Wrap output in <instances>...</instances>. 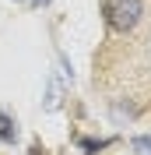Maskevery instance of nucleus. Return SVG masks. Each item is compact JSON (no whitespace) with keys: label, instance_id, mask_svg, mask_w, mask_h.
<instances>
[{"label":"nucleus","instance_id":"f257e3e1","mask_svg":"<svg viewBox=\"0 0 151 155\" xmlns=\"http://www.w3.org/2000/svg\"><path fill=\"white\" fill-rule=\"evenodd\" d=\"M102 18H105V25H109L113 32L127 35V32H133L137 25H141L144 4L141 0H105L102 4Z\"/></svg>","mask_w":151,"mask_h":155},{"label":"nucleus","instance_id":"f03ea898","mask_svg":"<svg viewBox=\"0 0 151 155\" xmlns=\"http://www.w3.org/2000/svg\"><path fill=\"white\" fill-rule=\"evenodd\" d=\"M14 137H18V124H14L7 113H0V141H7V145H11Z\"/></svg>","mask_w":151,"mask_h":155},{"label":"nucleus","instance_id":"7ed1b4c3","mask_svg":"<svg viewBox=\"0 0 151 155\" xmlns=\"http://www.w3.org/2000/svg\"><path fill=\"white\" fill-rule=\"evenodd\" d=\"M133 155H151V134L133 137Z\"/></svg>","mask_w":151,"mask_h":155},{"label":"nucleus","instance_id":"20e7f679","mask_svg":"<svg viewBox=\"0 0 151 155\" xmlns=\"http://www.w3.org/2000/svg\"><path fill=\"white\" fill-rule=\"evenodd\" d=\"M32 155H42V152H39V145H35V148H32Z\"/></svg>","mask_w":151,"mask_h":155}]
</instances>
